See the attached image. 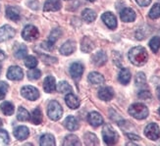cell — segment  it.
<instances>
[{
  "label": "cell",
  "mask_w": 160,
  "mask_h": 146,
  "mask_svg": "<svg viewBox=\"0 0 160 146\" xmlns=\"http://www.w3.org/2000/svg\"><path fill=\"white\" fill-rule=\"evenodd\" d=\"M129 60L135 66H143L148 60V54L147 49L142 46L132 48L129 52Z\"/></svg>",
  "instance_id": "cell-1"
},
{
  "label": "cell",
  "mask_w": 160,
  "mask_h": 146,
  "mask_svg": "<svg viewBox=\"0 0 160 146\" xmlns=\"http://www.w3.org/2000/svg\"><path fill=\"white\" fill-rule=\"evenodd\" d=\"M129 114L137 120H143L148 118L149 112L148 107L142 103H135L129 108Z\"/></svg>",
  "instance_id": "cell-2"
},
{
  "label": "cell",
  "mask_w": 160,
  "mask_h": 146,
  "mask_svg": "<svg viewBox=\"0 0 160 146\" xmlns=\"http://www.w3.org/2000/svg\"><path fill=\"white\" fill-rule=\"evenodd\" d=\"M102 137L103 140L107 145H114L117 143L119 139L117 131L110 126V124H105L102 129Z\"/></svg>",
  "instance_id": "cell-3"
},
{
  "label": "cell",
  "mask_w": 160,
  "mask_h": 146,
  "mask_svg": "<svg viewBox=\"0 0 160 146\" xmlns=\"http://www.w3.org/2000/svg\"><path fill=\"white\" fill-rule=\"evenodd\" d=\"M47 115L50 120L58 121L62 117V115H63V109H62L60 103H58L55 100L50 101L47 108Z\"/></svg>",
  "instance_id": "cell-4"
},
{
  "label": "cell",
  "mask_w": 160,
  "mask_h": 146,
  "mask_svg": "<svg viewBox=\"0 0 160 146\" xmlns=\"http://www.w3.org/2000/svg\"><path fill=\"white\" fill-rule=\"evenodd\" d=\"M22 36L27 41H33L38 38L39 32L34 26L29 25L24 27V30L22 32Z\"/></svg>",
  "instance_id": "cell-5"
},
{
  "label": "cell",
  "mask_w": 160,
  "mask_h": 146,
  "mask_svg": "<svg viewBox=\"0 0 160 146\" xmlns=\"http://www.w3.org/2000/svg\"><path fill=\"white\" fill-rule=\"evenodd\" d=\"M144 134L150 140H157L160 137V129L156 124L150 123L144 129Z\"/></svg>",
  "instance_id": "cell-6"
},
{
  "label": "cell",
  "mask_w": 160,
  "mask_h": 146,
  "mask_svg": "<svg viewBox=\"0 0 160 146\" xmlns=\"http://www.w3.org/2000/svg\"><path fill=\"white\" fill-rule=\"evenodd\" d=\"M21 94H22L23 97H25L26 99L31 100V101H34L37 100L39 97V92L38 90L31 85H26L24 86L22 89H21Z\"/></svg>",
  "instance_id": "cell-7"
},
{
  "label": "cell",
  "mask_w": 160,
  "mask_h": 146,
  "mask_svg": "<svg viewBox=\"0 0 160 146\" xmlns=\"http://www.w3.org/2000/svg\"><path fill=\"white\" fill-rule=\"evenodd\" d=\"M24 76L23 70L18 66H12L7 72V78L11 80H21Z\"/></svg>",
  "instance_id": "cell-8"
},
{
  "label": "cell",
  "mask_w": 160,
  "mask_h": 146,
  "mask_svg": "<svg viewBox=\"0 0 160 146\" xmlns=\"http://www.w3.org/2000/svg\"><path fill=\"white\" fill-rule=\"evenodd\" d=\"M15 36V30L12 27L5 25L2 27H0V42H3L8 39H11Z\"/></svg>",
  "instance_id": "cell-9"
},
{
  "label": "cell",
  "mask_w": 160,
  "mask_h": 146,
  "mask_svg": "<svg viewBox=\"0 0 160 146\" xmlns=\"http://www.w3.org/2000/svg\"><path fill=\"white\" fill-rule=\"evenodd\" d=\"M101 19L110 30H115L117 27V19L114 16V14L111 12H105L102 15Z\"/></svg>",
  "instance_id": "cell-10"
},
{
  "label": "cell",
  "mask_w": 160,
  "mask_h": 146,
  "mask_svg": "<svg viewBox=\"0 0 160 146\" xmlns=\"http://www.w3.org/2000/svg\"><path fill=\"white\" fill-rule=\"evenodd\" d=\"M65 102L67 106L71 109H77L81 105V100L79 99V97L71 92L67 93V95L65 96Z\"/></svg>",
  "instance_id": "cell-11"
},
{
  "label": "cell",
  "mask_w": 160,
  "mask_h": 146,
  "mask_svg": "<svg viewBox=\"0 0 160 146\" xmlns=\"http://www.w3.org/2000/svg\"><path fill=\"white\" fill-rule=\"evenodd\" d=\"M120 18L123 22L125 23H130V22H134L136 20V13L133 9L131 8H125L121 11L120 14Z\"/></svg>",
  "instance_id": "cell-12"
},
{
  "label": "cell",
  "mask_w": 160,
  "mask_h": 146,
  "mask_svg": "<svg viewBox=\"0 0 160 146\" xmlns=\"http://www.w3.org/2000/svg\"><path fill=\"white\" fill-rule=\"evenodd\" d=\"M88 121L92 127L97 128V127L101 126V124H103V118L99 113L92 112V113H89L88 116Z\"/></svg>",
  "instance_id": "cell-13"
},
{
  "label": "cell",
  "mask_w": 160,
  "mask_h": 146,
  "mask_svg": "<svg viewBox=\"0 0 160 146\" xmlns=\"http://www.w3.org/2000/svg\"><path fill=\"white\" fill-rule=\"evenodd\" d=\"M76 50V42L74 40H68L66 42L61 46L60 48V53L64 56H68V55H71L74 53Z\"/></svg>",
  "instance_id": "cell-14"
},
{
  "label": "cell",
  "mask_w": 160,
  "mask_h": 146,
  "mask_svg": "<svg viewBox=\"0 0 160 146\" xmlns=\"http://www.w3.org/2000/svg\"><path fill=\"white\" fill-rule=\"evenodd\" d=\"M83 73V66L81 63H73L70 67V74L74 80H80Z\"/></svg>",
  "instance_id": "cell-15"
},
{
  "label": "cell",
  "mask_w": 160,
  "mask_h": 146,
  "mask_svg": "<svg viewBox=\"0 0 160 146\" xmlns=\"http://www.w3.org/2000/svg\"><path fill=\"white\" fill-rule=\"evenodd\" d=\"M98 97L99 99L103 100V101H110L113 99L114 97V91L111 87H102L101 89H99L98 91Z\"/></svg>",
  "instance_id": "cell-16"
},
{
  "label": "cell",
  "mask_w": 160,
  "mask_h": 146,
  "mask_svg": "<svg viewBox=\"0 0 160 146\" xmlns=\"http://www.w3.org/2000/svg\"><path fill=\"white\" fill-rule=\"evenodd\" d=\"M43 89L47 93H51L56 89V82H55V79L53 76L51 75L46 76L43 81Z\"/></svg>",
  "instance_id": "cell-17"
},
{
  "label": "cell",
  "mask_w": 160,
  "mask_h": 146,
  "mask_svg": "<svg viewBox=\"0 0 160 146\" xmlns=\"http://www.w3.org/2000/svg\"><path fill=\"white\" fill-rule=\"evenodd\" d=\"M106 62H107V55L103 51L96 52L92 56V63L97 67L103 66Z\"/></svg>",
  "instance_id": "cell-18"
},
{
  "label": "cell",
  "mask_w": 160,
  "mask_h": 146,
  "mask_svg": "<svg viewBox=\"0 0 160 146\" xmlns=\"http://www.w3.org/2000/svg\"><path fill=\"white\" fill-rule=\"evenodd\" d=\"M30 134V131H29V129L25 126H21V127H18L17 129H15L14 130V135L19 140H25L28 138Z\"/></svg>",
  "instance_id": "cell-19"
},
{
  "label": "cell",
  "mask_w": 160,
  "mask_h": 146,
  "mask_svg": "<svg viewBox=\"0 0 160 146\" xmlns=\"http://www.w3.org/2000/svg\"><path fill=\"white\" fill-rule=\"evenodd\" d=\"M6 16L8 19L14 22H17L20 20V10L17 7L14 6H8L6 8Z\"/></svg>",
  "instance_id": "cell-20"
},
{
  "label": "cell",
  "mask_w": 160,
  "mask_h": 146,
  "mask_svg": "<svg viewBox=\"0 0 160 146\" xmlns=\"http://www.w3.org/2000/svg\"><path fill=\"white\" fill-rule=\"evenodd\" d=\"M61 8V1L60 0H46L44 3L43 10L45 12L48 11H58Z\"/></svg>",
  "instance_id": "cell-21"
},
{
  "label": "cell",
  "mask_w": 160,
  "mask_h": 146,
  "mask_svg": "<svg viewBox=\"0 0 160 146\" xmlns=\"http://www.w3.org/2000/svg\"><path fill=\"white\" fill-rule=\"evenodd\" d=\"M88 80L92 85H102V83H104V81H105L104 76L101 74L96 73V72L90 73L88 76Z\"/></svg>",
  "instance_id": "cell-22"
},
{
  "label": "cell",
  "mask_w": 160,
  "mask_h": 146,
  "mask_svg": "<svg viewBox=\"0 0 160 146\" xmlns=\"http://www.w3.org/2000/svg\"><path fill=\"white\" fill-rule=\"evenodd\" d=\"M64 126L66 127L67 129L69 130H76L79 129V123L77 121L75 117L73 116H68L66 119H65V122H64Z\"/></svg>",
  "instance_id": "cell-23"
},
{
  "label": "cell",
  "mask_w": 160,
  "mask_h": 146,
  "mask_svg": "<svg viewBox=\"0 0 160 146\" xmlns=\"http://www.w3.org/2000/svg\"><path fill=\"white\" fill-rule=\"evenodd\" d=\"M131 72L129 69L123 68L122 70L119 73V75H118V79H119V81L122 83V85H128V83L131 81Z\"/></svg>",
  "instance_id": "cell-24"
},
{
  "label": "cell",
  "mask_w": 160,
  "mask_h": 146,
  "mask_svg": "<svg viewBox=\"0 0 160 146\" xmlns=\"http://www.w3.org/2000/svg\"><path fill=\"white\" fill-rule=\"evenodd\" d=\"M39 144L41 146H54L55 145V139L54 136L49 134H45L40 137Z\"/></svg>",
  "instance_id": "cell-25"
},
{
  "label": "cell",
  "mask_w": 160,
  "mask_h": 146,
  "mask_svg": "<svg viewBox=\"0 0 160 146\" xmlns=\"http://www.w3.org/2000/svg\"><path fill=\"white\" fill-rule=\"evenodd\" d=\"M93 47H94L93 42H92V40L90 39L89 37L85 36V37L82 38V46H81L82 51L86 52V53H89L90 51L93 49Z\"/></svg>",
  "instance_id": "cell-26"
},
{
  "label": "cell",
  "mask_w": 160,
  "mask_h": 146,
  "mask_svg": "<svg viewBox=\"0 0 160 146\" xmlns=\"http://www.w3.org/2000/svg\"><path fill=\"white\" fill-rule=\"evenodd\" d=\"M82 17L87 23H92L96 19V14L92 9H85L82 13Z\"/></svg>",
  "instance_id": "cell-27"
},
{
  "label": "cell",
  "mask_w": 160,
  "mask_h": 146,
  "mask_svg": "<svg viewBox=\"0 0 160 146\" xmlns=\"http://www.w3.org/2000/svg\"><path fill=\"white\" fill-rule=\"evenodd\" d=\"M31 120L34 124H40L42 122V113H41V110L39 108H37L32 111V116H31Z\"/></svg>",
  "instance_id": "cell-28"
},
{
  "label": "cell",
  "mask_w": 160,
  "mask_h": 146,
  "mask_svg": "<svg viewBox=\"0 0 160 146\" xmlns=\"http://www.w3.org/2000/svg\"><path fill=\"white\" fill-rule=\"evenodd\" d=\"M81 141L79 140V138L74 135V134H70L65 137L63 145L64 146H76V145H81Z\"/></svg>",
  "instance_id": "cell-29"
},
{
  "label": "cell",
  "mask_w": 160,
  "mask_h": 146,
  "mask_svg": "<svg viewBox=\"0 0 160 146\" xmlns=\"http://www.w3.org/2000/svg\"><path fill=\"white\" fill-rule=\"evenodd\" d=\"M83 138H85L86 145H98L99 144V141L97 139L96 135L92 133H87L83 135Z\"/></svg>",
  "instance_id": "cell-30"
},
{
  "label": "cell",
  "mask_w": 160,
  "mask_h": 146,
  "mask_svg": "<svg viewBox=\"0 0 160 146\" xmlns=\"http://www.w3.org/2000/svg\"><path fill=\"white\" fill-rule=\"evenodd\" d=\"M0 108H1L2 113L5 116H11L14 113V106H13V104L8 102V101L3 102L1 104V106H0Z\"/></svg>",
  "instance_id": "cell-31"
},
{
  "label": "cell",
  "mask_w": 160,
  "mask_h": 146,
  "mask_svg": "<svg viewBox=\"0 0 160 146\" xmlns=\"http://www.w3.org/2000/svg\"><path fill=\"white\" fill-rule=\"evenodd\" d=\"M57 91L60 93H69L72 92V86L67 81H60L57 85Z\"/></svg>",
  "instance_id": "cell-32"
},
{
  "label": "cell",
  "mask_w": 160,
  "mask_h": 146,
  "mask_svg": "<svg viewBox=\"0 0 160 146\" xmlns=\"http://www.w3.org/2000/svg\"><path fill=\"white\" fill-rule=\"evenodd\" d=\"M30 114L29 112L23 107H20L18 109V112H17V119L19 121H22V122H26V121H29L30 120Z\"/></svg>",
  "instance_id": "cell-33"
},
{
  "label": "cell",
  "mask_w": 160,
  "mask_h": 146,
  "mask_svg": "<svg viewBox=\"0 0 160 146\" xmlns=\"http://www.w3.org/2000/svg\"><path fill=\"white\" fill-rule=\"evenodd\" d=\"M61 34H62V32H61L60 29H54V30L51 32V33H50L49 38H48V41H47V42L49 43V44H51V45H53V44L59 39V37L61 36Z\"/></svg>",
  "instance_id": "cell-34"
},
{
  "label": "cell",
  "mask_w": 160,
  "mask_h": 146,
  "mask_svg": "<svg viewBox=\"0 0 160 146\" xmlns=\"http://www.w3.org/2000/svg\"><path fill=\"white\" fill-rule=\"evenodd\" d=\"M148 16L150 19H158L160 18V4H154L152 6V8L150 9L149 13H148Z\"/></svg>",
  "instance_id": "cell-35"
},
{
  "label": "cell",
  "mask_w": 160,
  "mask_h": 146,
  "mask_svg": "<svg viewBox=\"0 0 160 146\" xmlns=\"http://www.w3.org/2000/svg\"><path fill=\"white\" fill-rule=\"evenodd\" d=\"M149 47L152 50V52L157 53L159 48H160V38L158 36H154L152 37L149 41Z\"/></svg>",
  "instance_id": "cell-36"
},
{
  "label": "cell",
  "mask_w": 160,
  "mask_h": 146,
  "mask_svg": "<svg viewBox=\"0 0 160 146\" xmlns=\"http://www.w3.org/2000/svg\"><path fill=\"white\" fill-rule=\"evenodd\" d=\"M41 76V72L38 70V69H31V70L28 72V78L31 80H37Z\"/></svg>",
  "instance_id": "cell-37"
},
{
  "label": "cell",
  "mask_w": 160,
  "mask_h": 146,
  "mask_svg": "<svg viewBox=\"0 0 160 146\" xmlns=\"http://www.w3.org/2000/svg\"><path fill=\"white\" fill-rule=\"evenodd\" d=\"M25 65L29 69L36 68L38 66V60L36 57H33V56H28L25 58Z\"/></svg>",
  "instance_id": "cell-38"
},
{
  "label": "cell",
  "mask_w": 160,
  "mask_h": 146,
  "mask_svg": "<svg viewBox=\"0 0 160 146\" xmlns=\"http://www.w3.org/2000/svg\"><path fill=\"white\" fill-rule=\"evenodd\" d=\"M27 53H28V49H27L26 45L21 44L20 47L18 48V49L16 50V52H15V56L18 59H23V58L26 57Z\"/></svg>",
  "instance_id": "cell-39"
},
{
  "label": "cell",
  "mask_w": 160,
  "mask_h": 146,
  "mask_svg": "<svg viewBox=\"0 0 160 146\" xmlns=\"http://www.w3.org/2000/svg\"><path fill=\"white\" fill-rule=\"evenodd\" d=\"M136 85L137 86H143L147 85V78L143 73H138L136 76Z\"/></svg>",
  "instance_id": "cell-40"
},
{
  "label": "cell",
  "mask_w": 160,
  "mask_h": 146,
  "mask_svg": "<svg viewBox=\"0 0 160 146\" xmlns=\"http://www.w3.org/2000/svg\"><path fill=\"white\" fill-rule=\"evenodd\" d=\"M0 141H2L5 144H8L10 141L9 134L5 129H0Z\"/></svg>",
  "instance_id": "cell-41"
},
{
  "label": "cell",
  "mask_w": 160,
  "mask_h": 146,
  "mask_svg": "<svg viewBox=\"0 0 160 146\" xmlns=\"http://www.w3.org/2000/svg\"><path fill=\"white\" fill-rule=\"evenodd\" d=\"M138 97L142 100H149L151 99V93L148 90H141L138 94Z\"/></svg>",
  "instance_id": "cell-42"
},
{
  "label": "cell",
  "mask_w": 160,
  "mask_h": 146,
  "mask_svg": "<svg viewBox=\"0 0 160 146\" xmlns=\"http://www.w3.org/2000/svg\"><path fill=\"white\" fill-rule=\"evenodd\" d=\"M137 3L140 5V6H142V7H145V6H148L150 3H151V0H136Z\"/></svg>",
  "instance_id": "cell-43"
},
{
  "label": "cell",
  "mask_w": 160,
  "mask_h": 146,
  "mask_svg": "<svg viewBox=\"0 0 160 146\" xmlns=\"http://www.w3.org/2000/svg\"><path fill=\"white\" fill-rule=\"evenodd\" d=\"M0 90L6 94L7 90H8V85H7V83L4 82V81H0Z\"/></svg>",
  "instance_id": "cell-44"
},
{
  "label": "cell",
  "mask_w": 160,
  "mask_h": 146,
  "mask_svg": "<svg viewBox=\"0 0 160 146\" xmlns=\"http://www.w3.org/2000/svg\"><path fill=\"white\" fill-rule=\"evenodd\" d=\"M127 136L129 138H131L132 140H141V137L138 136V135H135V134H128Z\"/></svg>",
  "instance_id": "cell-45"
},
{
  "label": "cell",
  "mask_w": 160,
  "mask_h": 146,
  "mask_svg": "<svg viewBox=\"0 0 160 146\" xmlns=\"http://www.w3.org/2000/svg\"><path fill=\"white\" fill-rule=\"evenodd\" d=\"M5 58H6V55H5V53H4V52L1 50V49H0V62L3 61Z\"/></svg>",
  "instance_id": "cell-46"
},
{
  "label": "cell",
  "mask_w": 160,
  "mask_h": 146,
  "mask_svg": "<svg viewBox=\"0 0 160 146\" xmlns=\"http://www.w3.org/2000/svg\"><path fill=\"white\" fill-rule=\"evenodd\" d=\"M4 97H5V93L2 92L1 90H0V100H3V99H4Z\"/></svg>",
  "instance_id": "cell-47"
},
{
  "label": "cell",
  "mask_w": 160,
  "mask_h": 146,
  "mask_svg": "<svg viewBox=\"0 0 160 146\" xmlns=\"http://www.w3.org/2000/svg\"><path fill=\"white\" fill-rule=\"evenodd\" d=\"M157 96H158V99L160 100V86L157 88Z\"/></svg>",
  "instance_id": "cell-48"
},
{
  "label": "cell",
  "mask_w": 160,
  "mask_h": 146,
  "mask_svg": "<svg viewBox=\"0 0 160 146\" xmlns=\"http://www.w3.org/2000/svg\"><path fill=\"white\" fill-rule=\"evenodd\" d=\"M2 127V121H1V119H0V128Z\"/></svg>",
  "instance_id": "cell-49"
},
{
  "label": "cell",
  "mask_w": 160,
  "mask_h": 146,
  "mask_svg": "<svg viewBox=\"0 0 160 146\" xmlns=\"http://www.w3.org/2000/svg\"><path fill=\"white\" fill-rule=\"evenodd\" d=\"M88 1H89V2H93L94 0H88Z\"/></svg>",
  "instance_id": "cell-50"
},
{
  "label": "cell",
  "mask_w": 160,
  "mask_h": 146,
  "mask_svg": "<svg viewBox=\"0 0 160 146\" xmlns=\"http://www.w3.org/2000/svg\"><path fill=\"white\" fill-rule=\"evenodd\" d=\"M0 75H1V66H0Z\"/></svg>",
  "instance_id": "cell-51"
},
{
  "label": "cell",
  "mask_w": 160,
  "mask_h": 146,
  "mask_svg": "<svg viewBox=\"0 0 160 146\" xmlns=\"http://www.w3.org/2000/svg\"><path fill=\"white\" fill-rule=\"evenodd\" d=\"M158 113H159V115H160V108H159V110H158Z\"/></svg>",
  "instance_id": "cell-52"
}]
</instances>
